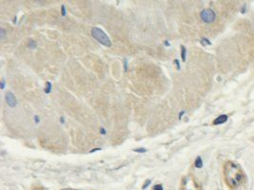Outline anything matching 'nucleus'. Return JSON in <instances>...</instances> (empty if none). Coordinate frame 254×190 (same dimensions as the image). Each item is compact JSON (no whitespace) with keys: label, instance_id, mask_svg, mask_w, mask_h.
Wrapping results in <instances>:
<instances>
[{"label":"nucleus","instance_id":"nucleus-1","mask_svg":"<svg viewBox=\"0 0 254 190\" xmlns=\"http://www.w3.org/2000/svg\"><path fill=\"white\" fill-rule=\"evenodd\" d=\"M224 176L226 185L233 189L240 187L246 181V175L241 166L230 161L226 162L224 165Z\"/></svg>","mask_w":254,"mask_h":190},{"label":"nucleus","instance_id":"nucleus-2","mask_svg":"<svg viewBox=\"0 0 254 190\" xmlns=\"http://www.w3.org/2000/svg\"><path fill=\"white\" fill-rule=\"evenodd\" d=\"M91 36L104 46H106V47L112 46V42H110V37L103 31V29L96 28V27L92 28L91 29Z\"/></svg>","mask_w":254,"mask_h":190},{"label":"nucleus","instance_id":"nucleus-3","mask_svg":"<svg viewBox=\"0 0 254 190\" xmlns=\"http://www.w3.org/2000/svg\"><path fill=\"white\" fill-rule=\"evenodd\" d=\"M200 16H201V19L204 21L205 23H212L216 18V15H215V13L210 9H206V10H203L200 13Z\"/></svg>","mask_w":254,"mask_h":190},{"label":"nucleus","instance_id":"nucleus-4","mask_svg":"<svg viewBox=\"0 0 254 190\" xmlns=\"http://www.w3.org/2000/svg\"><path fill=\"white\" fill-rule=\"evenodd\" d=\"M5 100L11 108H14V106L17 105V100H16L15 96H14V94L11 92V91H8V92L6 93Z\"/></svg>","mask_w":254,"mask_h":190},{"label":"nucleus","instance_id":"nucleus-5","mask_svg":"<svg viewBox=\"0 0 254 190\" xmlns=\"http://www.w3.org/2000/svg\"><path fill=\"white\" fill-rule=\"evenodd\" d=\"M226 121H228V116H226V115H225V114L220 115L219 117H217L213 121V124H214V126H217V124H225Z\"/></svg>","mask_w":254,"mask_h":190},{"label":"nucleus","instance_id":"nucleus-6","mask_svg":"<svg viewBox=\"0 0 254 190\" xmlns=\"http://www.w3.org/2000/svg\"><path fill=\"white\" fill-rule=\"evenodd\" d=\"M194 165H195L197 168H201L202 167V166H203V161H202L201 157H197L195 162H194Z\"/></svg>","mask_w":254,"mask_h":190},{"label":"nucleus","instance_id":"nucleus-7","mask_svg":"<svg viewBox=\"0 0 254 190\" xmlns=\"http://www.w3.org/2000/svg\"><path fill=\"white\" fill-rule=\"evenodd\" d=\"M186 56H187L186 48H185L184 46H181V57H182V60H183V62L186 61Z\"/></svg>","mask_w":254,"mask_h":190},{"label":"nucleus","instance_id":"nucleus-8","mask_svg":"<svg viewBox=\"0 0 254 190\" xmlns=\"http://www.w3.org/2000/svg\"><path fill=\"white\" fill-rule=\"evenodd\" d=\"M50 91H52V84H50V82H47V86L45 88V93L49 94Z\"/></svg>","mask_w":254,"mask_h":190},{"label":"nucleus","instance_id":"nucleus-9","mask_svg":"<svg viewBox=\"0 0 254 190\" xmlns=\"http://www.w3.org/2000/svg\"><path fill=\"white\" fill-rule=\"evenodd\" d=\"M133 151L137 153H145L147 152V149L146 148H136V149H133Z\"/></svg>","mask_w":254,"mask_h":190},{"label":"nucleus","instance_id":"nucleus-10","mask_svg":"<svg viewBox=\"0 0 254 190\" xmlns=\"http://www.w3.org/2000/svg\"><path fill=\"white\" fill-rule=\"evenodd\" d=\"M152 190H164V188L161 185H155L153 187H152Z\"/></svg>","mask_w":254,"mask_h":190},{"label":"nucleus","instance_id":"nucleus-11","mask_svg":"<svg viewBox=\"0 0 254 190\" xmlns=\"http://www.w3.org/2000/svg\"><path fill=\"white\" fill-rule=\"evenodd\" d=\"M61 14H62V16H66V14H67L65 5H62V7H61Z\"/></svg>","mask_w":254,"mask_h":190},{"label":"nucleus","instance_id":"nucleus-12","mask_svg":"<svg viewBox=\"0 0 254 190\" xmlns=\"http://www.w3.org/2000/svg\"><path fill=\"white\" fill-rule=\"evenodd\" d=\"M29 47L31 48V49H34V48L36 47V43H35L34 40H31V41H30Z\"/></svg>","mask_w":254,"mask_h":190},{"label":"nucleus","instance_id":"nucleus-13","mask_svg":"<svg viewBox=\"0 0 254 190\" xmlns=\"http://www.w3.org/2000/svg\"><path fill=\"white\" fill-rule=\"evenodd\" d=\"M151 180H148L147 182H146V183H144V185H143V187H142V188H143V189H146L149 185H151Z\"/></svg>","mask_w":254,"mask_h":190},{"label":"nucleus","instance_id":"nucleus-14","mask_svg":"<svg viewBox=\"0 0 254 190\" xmlns=\"http://www.w3.org/2000/svg\"><path fill=\"white\" fill-rule=\"evenodd\" d=\"M174 64L176 65V68H177V70H180V63H179V61L177 60V59H175V60H174Z\"/></svg>","mask_w":254,"mask_h":190},{"label":"nucleus","instance_id":"nucleus-15","mask_svg":"<svg viewBox=\"0 0 254 190\" xmlns=\"http://www.w3.org/2000/svg\"><path fill=\"white\" fill-rule=\"evenodd\" d=\"M202 44H204V45H210V42L207 39H202Z\"/></svg>","mask_w":254,"mask_h":190},{"label":"nucleus","instance_id":"nucleus-16","mask_svg":"<svg viewBox=\"0 0 254 190\" xmlns=\"http://www.w3.org/2000/svg\"><path fill=\"white\" fill-rule=\"evenodd\" d=\"M0 31H1V39H3V38H4V36H5V31H4V29H0Z\"/></svg>","mask_w":254,"mask_h":190},{"label":"nucleus","instance_id":"nucleus-17","mask_svg":"<svg viewBox=\"0 0 254 190\" xmlns=\"http://www.w3.org/2000/svg\"><path fill=\"white\" fill-rule=\"evenodd\" d=\"M5 88V80L2 79L1 80V90H4Z\"/></svg>","mask_w":254,"mask_h":190},{"label":"nucleus","instance_id":"nucleus-18","mask_svg":"<svg viewBox=\"0 0 254 190\" xmlns=\"http://www.w3.org/2000/svg\"><path fill=\"white\" fill-rule=\"evenodd\" d=\"M34 122H35V124H38V123H39V122H40L39 117L36 116V115H35V116H34Z\"/></svg>","mask_w":254,"mask_h":190},{"label":"nucleus","instance_id":"nucleus-19","mask_svg":"<svg viewBox=\"0 0 254 190\" xmlns=\"http://www.w3.org/2000/svg\"><path fill=\"white\" fill-rule=\"evenodd\" d=\"M127 67H128V62H127L126 59H125V60H124V68H125V71H127Z\"/></svg>","mask_w":254,"mask_h":190},{"label":"nucleus","instance_id":"nucleus-20","mask_svg":"<svg viewBox=\"0 0 254 190\" xmlns=\"http://www.w3.org/2000/svg\"><path fill=\"white\" fill-rule=\"evenodd\" d=\"M100 132H101V134H102V135H105L106 134V130L104 129V128H101L100 129Z\"/></svg>","mask_w":254,"mask_h":190},{"label":"nucleus","instance_id":"nucleus-21","mask_svg":"<svg viewBox=\"0 0 254 190\" xmlns=\"http://www.w3.org/2000/svg\"><path fill=\"white\" fill-rule=\"evenodd\" d=\"M184 113H185V111H181V112H180V114H179V119H181L182 115H184Z\"/></svg>","mask_w":254,"mask_h":190},{"label":"nucleus","instance_id":"nucleus-22","mask_svg":"<svg viewBox=\"0 0 254 190\" xmlns=\"http://www.w3.org/2000/svg\"><path fill=\"white\" fill-rule=\"evenodd\" d=\"M100 149H101V148H95V149H93V150H91L89 152L92 153V152H94V151H97V150H100Z\"/></svg>","mask_w":254,"mask_h":190},{"label":"nucleus","instance_id":"nucleus-23","mask_svg":"<svg viewBox=\"0 0 254 190\" xmlns=\"http://www.w3.org/2000/svg\"><path fill=\"white\" fill-rule=\"evenodd\" d=\"M60 123H62V124H64V123H65L64 117H61V118H60Z\"/></svg>","mask_w":254,"mask_h":190},{"label":"nucleus","instance_id":"nucleus-24","mask_svg":"<svg viewBox=\"0 0 254 190\" xmlns=\"http://www.w3.org/2000/svg\"><path fill=\"white\" fill-rule=\"evenodd\" d=\"M165 44H166V46H169V43H168V41H165Z\"/></svg>","mask_w":254,"mask_h":190}]
</instances>
